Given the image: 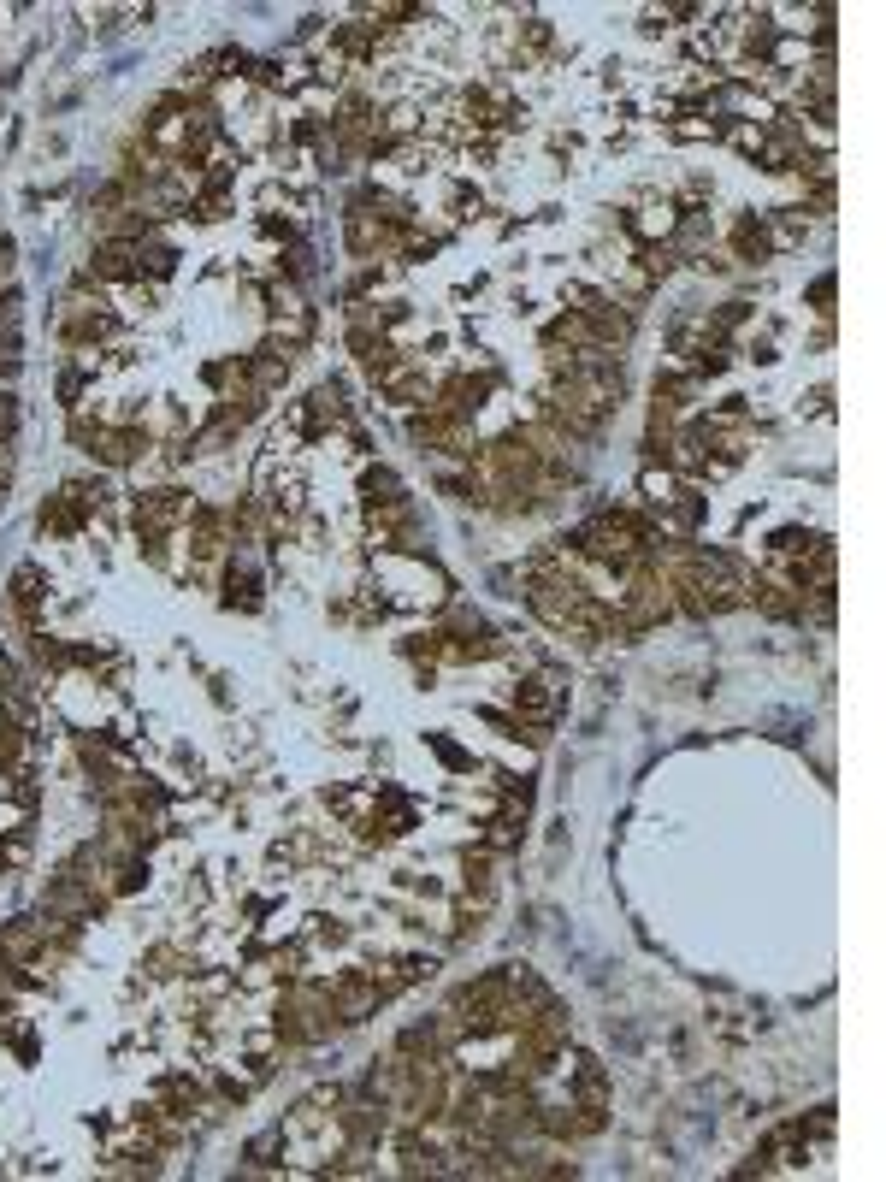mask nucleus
<instances>
[{"instance_id": "20e7f679", "label": "nucleus", "mask_w": 886, "mask_h": 1182, "mask_svg": "<svg viewBox=\"0 0 886 1182\" xmlns=\"http://www.w3.org/2000/svg\"><path fill=\"white\" fill-rule=\"evenodd\" d=\"M544 343H550V349H562V343H568V349H597L579 314H556V320H550V331H544Z\"/></svg>"}, {"instance_id": "39448f33", "label": "nucleus", "mask_w": 886, "mask_h": 1182, "mask_svg": "<svg viewBox=\"0 0 886 1182\" xmlns=\"http://www.w3.org/2000/svg\"><path fill=\"white\" fill-rule=\"evenodd\" d=\"M225 603H231V609H260V580H254V568H231V574H225Z\"/></svg>"}, {"instance_id": "f03ea898", "label": "nucleus", "mask_w": 886, "mask_h": 1182, "mask_svg": "<svg viewBox=\"0 0 886 1182\" xmlns=\"http://www.w3.org/2000/svg\"><path fill=\"white\" fill-rule=\"evenodd\" d=\"M514 710H520L532 727H550V716H556V680H550V674L526 680V686L514 692Z\"/></svg>"}, {"instance_id": "9d476101", "label": "nucleus", "mask_w": 886, "mask_h": 1182, "mask_svg": "<svg viewBox=\"0 0 886 1182\" xmlns=\"http://www.w3.org/2000/svg\"><path fill=\"white\" fill-rule=\"evenodd\" d=\"M142 266H148L154 278H172V266H178V255H172V249H142Z\"/></svg>"}, {"instance_id": "423d86ee", "label": "nucleus", "mask_w": 886, "mask_h": 1182, "mask_svg": "<svg viewBox=\"0 0 886 1182\" xmlns=\"http://www.w3.org/2000/svg\"><path fill=\"white\" fill-rule=\"evenodd\" d=\"M36 597H42V574L36 568H18L12 574V609L18 615H36Z\"/></svg>"}, {"instance_id": "7ed1b4c3", "label": "nucleus", "mask_w": 886, "mask_h": 1182, "mask_svg": "<svg viewBox=\"0 0 886 1182\" xmlns=\"http://www.w3.org/2000/svg\"><path fill=\"white\" fill-rule=\"evenodd\" d=\"M768 249H774V231H768V219H751V213H745V219L733 225V255H739V261H762Z\"/></svg>"}, {"instance_id": "f257e3e1", "label": "nucleus", "mask_w": 886, "mask_h": 1182, "mask_svg": "<svg viewBox=\"0 0 886 1182\" xmlns=\"http://www.w3.org/2000/svg\"><path fill=\"white\" fill-rule=\"evenodd\" d=\"M573 1064H579V1070H573V1106H591V1112H603V1106H609V1070H603L591 1052H579Z\"/></svg>"}, {"instance_id": "9b49d317", "label": "nucleus", "mask_w": 886, "mask_h": 1182, "mask_svg": "<svg viewBox=\"0 0 886 1182\" xmlns=\"http://www.w3.org/2000/svg\"><path fill=\"white\" fill-rule=\"evenodd\" d=\"M6 272H12V243L0 237V278H6Z\"/></svg>"}, {"instance_id": "0eeeda50", "label": "nucleus", "mask_w": 886, "mask_h": 1182, "mask_svg": "<svg viewBox=\"0 0 886 1182\" xmlns=\"http://www.w3.org/2000/svg\"><path fill=\"white\" fill-rule=\"evenodd\" d=\"M384 391L396 396V402H420V396H432V379L426 373H390Z\"/></svg>"}, {"instance_id": "6e6552de", "label": "nucleus", "mask_w": 886, "mask_h": 1182, "mask_svg": "<svg viewBox=\"0 0 886 1182\" xmlns=\"http://www.w3.org/2000/svg\"><path fill=\"white\" fill-rule=\"evenodd\" d=\"M18 751H24L18 722H12V716H0V763H18Z\"/></svg>"}, {"instance_id": "1a4fd4ad", "label": "nucleus", "mask_w": 886, "mask_h": 1182, "mask_svg": "<svg viewBox=\"0 0 886 1182\" xmlns=\"http://www.w3.org/2000/svg\"><path fill=\"white\" fill-rule=\"evenodd\" d=\"M674 136H686V142H692V136H721V125L703 119V113H686V125H674Z\"/></svg>"}]
</instances>
